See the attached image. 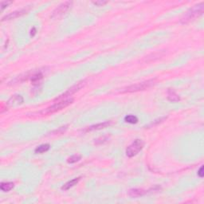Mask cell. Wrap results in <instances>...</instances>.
<instances>
[{
  "mask_svg": "<svg viewBox=\"0 0 204 204\" xmlns=\"http://www.w3.org/2000/svg\"><path fill=\"white\" fill-rule=\"evenodd\" d=\"M108 139H109V136H103V137H100V138H99V139H97V140H96V141H95V144H104V143H105V142L108 141Z\"/></svg>",
  "mask_w": 204,
  "mask_h": 204,
  "instance_id": "cell-19",
  "label": "cell"
},
{
  "mask_svg": "<svg viewBox=\"0 0 204 204\" xmlns=\"http://www.w3.org/2000/svg\"><path fill=\"white\" fill-rule=\"evenodd\" d=\"M80 180H81V178L78 177V178H75V179H74V180L67 182V183H65L64 185L62 187V190H63V191H67V190L70 189L71 187H74L75 185H77Z\"/></svg>",
  "mask_w": 204,
  "mask_h": 204,
  "instance_id": "cell-10",
  "label": "cell"
},
{
  "mask_svg": "<svg viewBox=\"0 0 204 204\" xmlns=\"http://www.w3.org/2000/svg\"><path fill=\"white\" fill-rule=\"evenodd\" d=\"M73 101H74V99L71 98L56 102L54 104L51 105L50 107H48L47 108H45V109L38 113V116H47L50 115V114L55 113H57V112L66 108V107L70 105V104H72Z\"/></svg>",
  "mask_w": 204,
  "mask_h": 204,
  "instance_id": "cell-2",
  "label": "cell"
},
{
  "mask_svg": "<svg viewBox=\"0 0 204 204\" xmlns=\"http://www.w3.org/2000/svg\"><path fill=\"white\" fill-rule=\"evenodd\" d=\"M27 13V10H20V11H14L12 13H10L9 15H6L2 18V21H5V20H11V19H15L16 18H19L22 15H23L24 14Z\"/></svg>",
  "mask_w": 204,
  "mask_h": 204,
  "instance_id": "cell-8",
  "label": "cell"
},
{
  "mask_svg": "<svg viewBox=\"0 0 204 204\" xmlns=\"http://www.w3.org/2000/svg\"><path fill=\"white\" fill-rule=\"evenodd\" d=\"M168 100L173 102H177L180 100V96L172 89H169L168 93Z\"/></svg>",
  "mask_w": 204,
  "mask_h": 204,
  "instance_id": "cell-12",
  "label": "cell"
},
{
  "mask_svg": "<svg viewBox=\"0 0 204 204\" xmlns=\"http://www.w3.org/2000/svg\"><path fill=\"white\" fill-rule=\"evenodd\" d=\"M73 2H70V1H67V2H65L63 3H62L61 5H59L56 9L53 11V14L51 15V18L52 19H60L66 13V12L68 11L69 9L72 6Z\"/></svg>",
  "mask_w": 204,
  "mask_h": 204,
  "instance_id": "cell-6",
  "label": "cell"
},
{
  "mask_svg": "<svg viewBox=\"0 0 204 204\" xmlns=\"http://www.w3.org/2000/svg\"><path fill=\"white\" fill-rule=\"evenodd\" d=\"M42 78H43V76H42V73L37 72L32 74V75L30 77V79H31V81H32V83L34 84V85H36V84H38V82L42 79Z\"/></svg>",
  "mask_w": 204,
  "mask_h": 204,
  "instance_id": "cell-13",
  "label": "cell"
},
{
  "mask_svg": "<svg viewBox=\"0 0 204 204\" xmlns=\"http://www.w3.org/2000/svg\"><path fill=\"white\" fill-rule=\"evenodd\" d=\"M144 142L141 140H134V142L132 144L127 147L126 149V155L129 157H133L136 155L142 150L143 147H144Z\"/></svg>",
  "mask_w": 204,
  "mask_h": 204,
  "instance_id": "cell-5",
  "label": "cell"
},
{
  "mask_svg": "<svg viewBox=\"0 0 204 204\" xmlns=\"http://www.w3.org/2000/svg\"><path fill=\"white\" fill-rule=\"evenodd\" d=\"M204 11V4L203 2H201L199 4H197L191 9H189L186 12V14L183 15L180 22L182 24H187V23L193 22L198 17H200L201 15L203 14Z\"/></svg>",
  "mask_w": 204,
  "mask_h": 204,
  "instance_id": "cell-1",
  "label": "cell"
},
{
  "mask_svg": "<svg viewBox=\"0 0 204 204\" xmlns=\"http://www.w3.org/2000/svg\"><path fill=\"white\" fill-rule=\"evenodd\" d=\"M81 159V156L80 155H74L69 158L67 162H68L69 164H74V163L79 161Z\"/></svg>",
  "mask_w": 204,
  "mask_h": 204,
  "instance_id": "cell-17",
  "label": "cell"
},
{
  "mask_svg": "<svg viewBox=\"0 0 204 204\" xmlns=\"http://www.w3.org/2000/svg\"><path fill=\"white\" fill-rule=\"evenodd\" d=\"M155 80H148V81H143V82H140V83L135 84V85H129V86L124 88L121 91V93H135V92L145 90V89H149L155 85Z\"/></svg>",
  "mask_w": 204,
  "mask_h": 204,
  "instance_id": "cell-3",
  "label": "cell"
},
{
  "mask_svg": "<svg viewBox=\"0 0 204 204\" xmlns=\"http://www.w3.org/2000/svg\"><path fill=\"white\" fill-rule=\"evenodd\" d=\"M68 127V125H65V126H62V127H60L58 129H57V130L53 131V132H52V134H56V135H60V134H62L63 132H66V130H67V128Z\"/></svg>",
  "mask_w": 204,
  "mask_h": 204,
  "instance_id": "cell-18",
  "label": "cell"
},
{
  "mask_svg": "<svg viewBox=\"0 0 204 204\" xmlns=\"http://www.w3.org/2000/svg\"><path fill=\"white\" fill-rule=\"evenodd\" d=\"M85 85H86V81H85V80L79 81V82H78V83L75 84L74 85H73L72 87H70V89L66 91V92H65L63 94L60 95L58 97H57V98L54 100V101L57 102V101H60V100H66V99L68 98L69 96H72V95H74V93H76L77 92H78L79 90H81V89H82V88H83Z\"/></svg>",
  "mask_w": 204,
  "mask_h": 204,
  "instance_id": "cell-4",
  "label": "cell"
},
{
  "mask_svg": "<svg viewBox=\"0 0 204 204\" xmlns=\"http://www.w3.org/2000/svg\"><path fill=\"white\" fill-rule=\"evenodd\" d=\"M49 147H50V145H49V144H42V145H40L36 147V149H35V153H36V154H42V153L47 151L49 149Z\"/></svg>",
  "mask_w": 204,
  "mask_h": 204,
  "instance_id": "cell-15",
  "label": "cell"
},
{
  "mask_svg": "<svg viewBox=\"0 0 204 204\" xmlns=\"http://www.w3.org/2000/svg\"><path fill=\"white\" fill-rule=\"evenodd\" d=\"M111 122L109 121H105V122H103V123H99L96 124V125H93L90 127H88V129H86V132H91V131H95V130H100V129H103L106 127L109 126Z\"/></svg>",
  "mask_w": 204,
  "mask_h": 204,
  "instance_id": "cell-9",
  "label": "cell"
},
{
  "mask_svg": "<svg viewBox=\"0 0 204 204\" xmlns=\"http://www.w3.org/2000/svg\"><path fill=\"white\" fill-rule=\"evenodd\" d=\"M11 2H10V1H9V2H6V1H5V2H1V8H2V11L5 7H6V6H7L8 5H9V4L11 3Z\"/></svg>",
  "mask_w": 204,
  "mask_h": 204,
  "instance_id": "cell-21",
  "label": "cell"
},
{
  "mask_svg": "<svg viewBox=\"0 0 204 204\" xmlns=\"http://www.w3.org/2000/svg\"><path fill=\"white\" fill-rule=\"evenodd\" d=\"M125 122L129 124H136L138 122V118L136 116L128 115L125 117Z\"/></svg>",
  "mask_w": 204,
  "mask_h": 204,
  "instance_id": "cell-16",
  "label": "cell"
},
{
  "mask_svg": "<svg viewBox=\"0 0 204 204\" xmlns=\"http://www.w3.org/2000/svg\"><path fill=\"white\" fill-rule=\"evenodd\" d=\"M93 3L95 4L96 6H100L107 3V2H106V1H96V2H93Z\"/></svg>",
  "mask_w": 204,
  "mask_h": 204,
  "instance_id": "cell-20",
  "label": "cell"
},
{
  "mask_svg": "<svg viewBox=\"0 0 204 204\" xmlns=\"http://www.w3.org/2000/svg\"><path fill=\"white\" fill-rule=\"evenodd\" d=\"M147 191H144L143 189H139V188H136V189H131L129 191V195L131 197H140L143 195H146Z\"/></svg>",
  "mask_w": 204,
  "mask_h": 204,
  "instance_id": "cell-11",
  "label": "cell"
},
{
  "mask_svg": "<svg viewBox=\"0 0 204 204\" xmlns=\"http://www.w3.org/2000/svg\"><path fill=\"white\" fill-rule=\"evenodd\" d=\"M23 103V97L21 95H15V96H11L9 99V100L6 103V106L9 108H12V107H16L18 105H20Z\"/></svg>",
  "mask_w": 204,
  "mask_h": 204,
  "instance_id": "cell-7",
  "label": "cell"
},
{
  "mask_svg": "<svg viewBox=\"0 0 204 204\" xmlns=\"http://www.w3.org/2000/svg\"><path fill=\"white\" fill-rule=\"evenodd\" d=\"M14 183H11V182H7V183H1V190L4 192H7V191H10L11 190L13 189L14 187Z\"/></svg>",
  "mask_w": 204,
  "mask_h": 204,
  "instance_id": "cell-14",
  "label": "cell"
},
{
  "mask_svg": "<svg viewBox=\"0 0 204 204\" xmlns=\"http://www.w3.org/2000/svg\"><path fill=\"white\" fill-rule=\"evenodd\" d=\"M198 176H199V177L202 178L203 177V167H201L200 169H199V171H198Z\"/></svg>",
  "mask_w": 204,
  "mask_h": 204,
  "instance_id": "cell-22",
  "label": "cell"
}]
</instances>
